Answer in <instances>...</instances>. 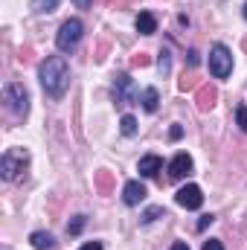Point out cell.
Segmentation results:
<instances>
[{"label": "cell", "mask_w": 247, "mask_h": 250, "mask_svg": "<svg viewBox=\"0 0 247 250\" xmlns=\"http://www.w3.org/2000/svg\"><path fill=\"white\" fill-rule=\"evenodd\" d=\"M38 76H41V84H44L47 96H53V99H62L67 93V87H70V64L64 62L62 56H50L41 64Z\"/></svg>", "instance_id": "cell-1"}, {"label": "cell", "mask_w": 247, "mask_h": 250, "mask_svg": "<svg viewBox=\"0 0 247 250\" xmlns=\"http://www.w3.org/2000/svg\"><path fill=\"white\" fill-rule=\"evenodd\" d=\"M26 163H29V151L26 148H9L3 154V160H0V172H3L6 181H18L23 175Z\"/></svg>", "instance_id": "cell-2"}, {"label": "cell", "mask_w": 247, "mask_h": 250, "mask_svg": "<svg viewBox=\"0 0 247 250\" xmlns=\"http://www.w3.org/2000/svg\"><path fill=\"white\" fill-rule=\"evenodd\" d=\"M3 99H6V108H9L15 117H26V111H29V93H26L23 84H18V82L6 84Z\"/></svg>", "instance_id": "cell-3"}, {"label": "cell", "mask_w": 247, "mask_h": 250, "mask_svg": "<svg viewBox=\"0 0 247 250\" xmlns=\"http://www.w3.org/2000/svg\"><path fill=\"white\" fill-rule=\"evenodd\" d=\"M82 32H84V26H82V21L79 18H70V21H64L62 29H59V35H56V44H59V50L62 53H70L79 41H82Z\"/></svg>", "instance_id": "cell-4"}, {"label": "cell", "mask_w": 247, "mask_h": 250, "mask_svg": "<svg viewBox=\"0 0 247 250\" xmlns=\"http://www.w3.org/2000/svg\"><path fill=\"white\" fill-rule=\"evenodd\" d=\"M209 70H212L215 79H227L233 73V56H230V50L224 44L212 47V53H209Z\"/></svg>", "instance_id": "cell-5"}, {"label": "cell", "mask_w": 247, "mask_h": 250, "mask_svg": "<svg viewBox=\"0 0 247 250\" xmlns=\"http://www.w3.org/2000/svg\"><path fill=\"white\" fill-rule=\"evenodd\" d=\"M178 204L181 207H186V209H198L201 204H204V192L195 187V184H189V187H184V189H178Z\"/></svg>", "instance_id": "cell-6"}, {"label": "cell", "mask_w": 247, "mask_h": 250, "mask_svg": "<svg viewBox=\"0 0 247 250\" xmlns=\"http://www.w3.org/2000/svg\"><path fill=\"white\" fill-rule=\"evenodd\" d=\"M186 175H192V157L181 151V154L169 163V178H172V181H181Z\"/></svg>", "instance_id": "cell-7"}, {"label": "cell", "mask_w": 247, "mask_h": 250, "mask_svg": "<svg viewBox=\"0 0 247 250\" xmlns=\"http://www.w3.org/2000/svg\"><path fill=\"white\" fill-rule=\"evenodd\" d=\"M114 90H117V102H120V105L134 102V93H137V90H134V82H131V76L120 73V76H117V87H114Z\"/></svg>", "instance_id": "cell-8"}, {"label": "cell", "mask_w": 247, "mask_h": 250, "mask_svg": "<svg viewBox=\"0 0 247 250\" xmlns=\"http://www.w3.org/2000/svg\"><path fill=\"white\" fill-rule=\"evenodd\" d=\"M123 201L128 207H137L140 201H145V187L140 184V181H128L123 189Z\"/></svg>", "instance_id": "cell-9"}, {"label": "cell", "mask_w": 247, "mask_h": 250, "mask_svg": "<svg viewBox=\"0 0 247 250\" xmlns=\"http://www.w3.org/2000/svg\"><path fill=\"white\" fill-rule=\"evenodd\" d=\"M137 169H140V175H143V178H154V175L163 169V160H160L157 154H145V157L140 160V166H137Z\"/></svg>", "instance_id": "cell-10"}, {"label": "cell", "mask_w": 247, "mask_h": 250, "mask_svg": "<svg viewBox=\"0 0 247 250\" xmlns=\"http://www.w3.org/2000/svg\"><path fill=\"white\" fill-rule=\"evenodd\" d=\"M137 32L140 35H154L157 32V18L151 12H140L137 15Z\"/></svg>", "instance_id": "cell-11"}, {"label": "cell", "mask_w": 247, "mask_h": 250, "mask_svg": "<svg viewBox=\"0 0 247 250\" xmlns=\"http://www.w3.org/2000/svg\"><path fill=\"white\" fill-rule=\"evenodd\" d=\"M215 96H218V93H215V87L204 84V87L198 90V108H201V111H209V108L215 105Z\"/></svg>", "instance_id": "cell-12"}, {"label": "cell", "mask_w": 247, "mask_h": 250, "mask_svg": "<svg viewBox=\"0 0 247 250\" xmlns=\"http://www.w3.org/2000/svg\"><path fill=\"white\" fill-rule=\"evenodd\" d=\"M29 242H32V248H35V250H53V245H56L50 233H32V239H29Z\"/></svg>", "instance_id": "cell-13"}, {"label": "cell", "mask_w": 247, "mask_h": 250, "mask_svg": "<svg viewBox=\"0 0 247 250\" xmlns=\"http://www.w3.org/2000/svg\"><path fill=\"white\" fill-rule=\"evenodd\" d=\"M157 105H160V96H157V90H154V87H148V90L143 93V108H145L148 114H154V111H157Z\"/></svg>", "instance_id": "cell-14"}, {"label": "cell", "mask_w": 247, "mask_h": 250, "mask_svg": "<svg viewBox=\"0 0 247 250\" xmlns=\"http://www.w3.org/2000/svg\"><path fill=\"white\" fill-rule=\"evenodd\" d=\"M29 6H32V12H56L59 0H32Z\"/></svg>", "instance_id": "cell-15"}, {"label": "cell", "mask_w": 247, "mask_h": 250, "mask_svg": "<svg viewBox=\"0 0 247 250\" xmlns=\"http://www.w3.org/2000/svg\"><path fill=\"white\" fill-rule=\"evenodd\" d=\"M120 131H123L125 137H134V134H137V120L125 114V117H123V123H120Z\"/></svg>", "instance_id": "cell-16"}, {"label": "cell", "mask_w": 247, "mask_h": 250, "mask_svg": "<svg viewBox=\"0 0 247 250\" xmlns=\"http://www.w3.org/2000/svg\"><path fill=\"white\" fill-rule=\"evenodd\" d=\"M160 215H166V209H163V207H151V209H145V215H143V224H151V221H157Z\"/></svg>", "instance_id": "cell-17"}, {"label": "cell", "mask_w": 247, "mask_h": 250, "mask_svg": "<svg viewBox=\"0 0 247 250\" xmlns=\"http://www.w3.org/2000/svg\"><path fill=\"white\" fill-rule=\"evenodd\" d=\"M82 227H84V215H76V218L67 224V233H73V236H76V233H82Z\"/></svg>", "instance_id": "cell-18"}, {"label": "cell", "mask_w": 247, "mask_h": 250, "mask_svg": "<svg viewBox=\"0 0 247 250\" xmlns=\"http://www.w3.org/2000/svg\"><path fill=\"white\" fill-rule=\"evenodd\" d=\"M236 123H239L242 131H247V105H242V108L236 111Z\"/></svg>", "instance_id": "cell-19"}, {"label": "cell", "mask_w": 247, "mask_h": 250, "mask_svg": "<svg viewBox=\"0 0 247 250\" xmlns=\"http://www.w3.org/2000/svg\"><path fill=\"white\" fill-rule=\"evenodd\" d=\"M169 64H172V59H169V50H163V53H160V73H169Z\"/></svg>", "instance_id": "cell-20"}, {"label": "cell", "mask_w": 247, "mask_h": 250, "mask_svg": "<svg viewBox=\"0 0 247 250\" xmlns=\"http://www.w3.org/2000/svg\"><path fill=\"white\" fill-rule=\"evenodd\" d=\"M212 221H215L212 215H201V221H198V230H206V227H209Z\"/></svg>", "instance_id": "cell-21"}, {"label": "cell", "mask_w": 247, "mask_h": 250, "mask_svg": "<svg viewBox=\"0 0 247 250\" xmlns=\"http://www.w3.org/2000/svg\"><path fill=\"white\" fill-rule=\"evenodd\" d=\"M145 64H148V56H145V53L134 56V67H145Z\"/></svg>", "instance_id": "cell-22"}, {"label": "cell", "mask_w": 247, "mask_h": 250, "mask_svg": "<svg viewBox=\"0 0 247 250\" xmlns=\"http://www.w3.org/2000/svg\"><path fill=\"white\" fill-rule=\"evenodd\" d=\"M169 137H172V140H181V137H184V128H181V125H172Z\"/></svg>", "instance_id": "cell-23"}, {"label": "cell", "mask_w": 247, "mask_h": 250, "mask_svg": "<svg viewBox=\"0 0 247 250\" xmlns=\"http://www.w3.org/2000/svg\"><path fill=\"white\" fill-rule=\"evenodd\" d=\"M204 250H224V248H221V242L209 239V242H204Z\"/></svg>", "instance_id": "cell-24"}, {"label": "cell", "mask_w": 247, "mask_h": 250, "mask_svg": "<svg viewBox=\"0 0 247 250\" xmlns=\"http://www.w3.org/2000/svg\"><path fill=\"white\" fill-rule=\"evenodd\" d=\"M82 250H102V245H99V242H87Z\"/></svg>", "instance_id": "cell-25"}, {"label": "cell", "mask_w": 247, "mask_h": 250, "mask_svg": "<svg viewBox=\"0 0 247 250\" xmlns=\"http://www.w3.org/2000/svg\"><path fill=\"white\" fill-rule=\"evenodd\" d=\"M172 250H189V248H186L184 242H175V248H172Z\"/></svg>", "instance_id": "cell-26"}, {"label": "cell", "mask_w": 247, "mask_h": 250, "mask_svg": "<svg viewBox=\"0 0 247 250\" xmlns=\"http://www.w3.org/2000/svg\"><path fill=\"white\" fill-rule=\"evenodd\" d=\"M76 3H79V6H87V3H90V0H76Z\"/></svg>", "instance_id": "cell-27"}, {"label": "cell", "mask_w": 247, "mask_h": 250, "mask_svg": "<svg viewBox=\"0 0 247 250\" xmlns=\"http://www.w3.org/2000/svg\"><path fill=\"white\" fill-rule=\"evenodd\" d=\"M245 18H247V3H245Z\"/></svg>", "instance_id": "cell-28"}]
</instances>
